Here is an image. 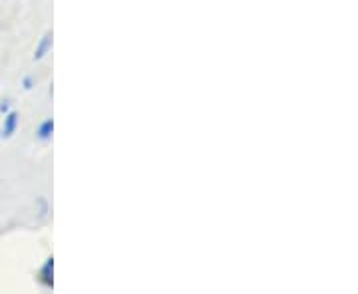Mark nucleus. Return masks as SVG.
<instances>
[{
  "mask_svg": "<svg viewBox=\"0 0 358 294\" xmlns=\"http://www.w3.org/2000/svg\"><path fill=\"white\" fill-rule=\"evenodd\" d=\"M52 32H46L44 36H42V40H40V44L36 46V50H34V60H42L48 52H50L52 48Z\"/></svg>",
  "mask_w": 358,
  "mask_h": 294,
  "instance_id": "7ed1b4c3",
  "label": "nucleus"
},
{
  "mask_svg": "<svg viewBox=\"0 0 358 294\" xmlns=\"http://www.w3.org/2000/svg\"><path fill=\"white\" fill-rule=\"evenodd\" d=\"M32 84H34V80H32L30 76H26L24 78V88H26V90H30V88H32Z\"/></svg>",
  "mask_w": 358,
  "mask_h": 294,
  "instance_id": "423d86ee",
  "label": "nucleus"
},
{
  "mask_svg": "<svg viewBox=\"0 0 358 294\" xmlns=\"http://www.w3.org/2000/svg\"><path fill=\"white\" fill-rule=\"evenodd\" d=\"M38 281L44 288H52L54 286V258L48 256L46 263L42 265V269L38 272Z\"/></svg>",
  "mask_w": 358,
  "mask_h": 294,
  "instance_id": "f257e3e1",
  "label": "nucleus"
},
{
  "mask_svg": "<svg viewBox=\"0 0 358 294\" xmlns=\"http://www.w3.org/2000/svg\"><path fill=\"white\" fill-rule=\"evenodd\" d=\"M18 122H20V117L16 112H8V114H4V124H2V138H13L14 131L18 128Z\"/></svg>",
  "mask_w": 358,
  "mask_h": 294,
  "instance_id": "f03ea898",
  "label": "nucleus"
},
{
  "mask_svg": "<svg viewBox=\"0 0 358 294\" xmlns=\"http://www.w3.org/2000/svg\"><path fill=\"white\" fill-rule=\"evenodd\" d=\"M0 112H2V114H8V112H10V102H8V100H2V103H0Z\"/></svg>",
  "mask_w": 358,
  "mask_h": 294,
  "instance_id": "39448f33",
  "label": "nucleus"
},
{
  "mask_svg": "<svg viewBox=\"0 0 358 294\" xmlns=\"http://www.w3.org/2000/svg\"><path fill=\"white\" fill-rule=\"evenodd\" d=\"M52 133H54V119H44L42 124L38 126V129H36V138H38L40 141H48L52 140Z\"/></svg>",
  "mask_w": 358,
  "mask_h": 294,
  "instance_id": "20e7f679",
  "label": "nucleus"
}]
</instances>
